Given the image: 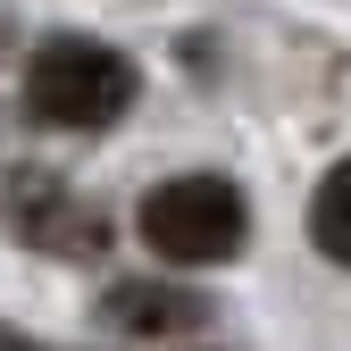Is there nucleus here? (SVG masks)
<instances>
[{"label":"nucleus","instance_id":"f257e3e1","mask_svg":"<svg viewBox=\"0 0 351 351\" xmlns=\"http://www.w3.org/2000/svg\"><path fill=\"white\" fill-rule=\"evenodd\" d=\"M25 109L42 125H67V134L117 125L134 109V59L93 42V34H59V42H42L25 59Z\"/></svg>","mask_w":351,"mask_h":351},{"label":"nucleus","instance_id":"f03ea898","mask_svg":"<svg viewBox=\"0 0 351 351\" xmlns=\"http://www.w3.org/2000/svg\"><path fill=\"white\" fill-rule=\"evenodd\" d=\"M251 234V209L226 176H167L143 201V243L167 268H226Z\"/></svg>","mask_w":351,"mask_h":351},{"label":"nucleus","instance_id":"7ed1b4c3","mask_svg":"<svg viewBox=\"0 0 351 351\" xmlns=\"http://www.w3.org/2000/svg\"><path fill=\"white\" fill-rule=\"evenodd\" d=\"M9 226L34 243V251H59V259H93L101 251V209H84L59 176H42V167H17L9 176Z\"/></svg>","mask_w":351,"mask_h":351},{"label":"nucleus","instance_id":"20e7f679","mask_svg":"<svg viewBox=\"0 0 351 351\" xmlns=\"http://www.w3.org/2000/svg\"><path fill=\"white\" fill-rule=\"evenodd\" d=\"M101 310H109L125 335H193V326L209 318L201 301H193V293H176V285H109Z\"/></svg>","mask_w":351,"mask_h":351},{"label":"nucleus","instance_id":"39448f33","mask_svg":"<svg viewBox=\"0 0 351 351\" xmlns=\"http://www.w3.org/2000/svg\"><path fill=\"white\" fill-rule=\"evenodd\" d=\"M310 243L335 259V268H351V159H335L318 176V193H310Z\"/></svg>","mask_w":351,"mask_h":351},{"label":"nucleus","instance_id":"423d86ee","mask_svg":"<svg viewBox=\"0 0 351 351\" xmlns=\"http://www.w3.org/2000/svg\"><path fill=\"white\" fill-rule=\"evenodd\" d=\"M0 351H34V343H25V335H17V326H0Z\"/></svg>","mask_w":351,"mask_h":351}]
</instances>
